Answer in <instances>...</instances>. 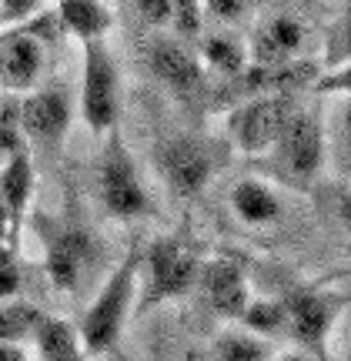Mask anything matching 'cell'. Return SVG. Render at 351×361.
Returning a JSON list of instances; mask_svg holds the SVG:
<instances>
[{
	"mask_svg": "<svg viewBox=\"0 0 351 361\" xmlns=\"http://www.w3.org/2000/svg\"><path fill=\"white\" fill-rule=\"evenodd\" d=\"M314 94H335V97H348L351 94V61L331 71H321L312 84Z\"/></svg>",
	"mask_w": 351,
	"mask_h": 361,
	"instance_id": "484cf974",
	"label": "cell"
},
{
	"mask_svg": "<svg viewBox=\"0 0 351 361\" xmlns=\"http://www.w3.org/2000/svg\"><path fill=\"white\" fill-rule=\"evenodd\" d=\"M34 345H37L40 361H91L80 345L78 328L64 318H54V314H44L37 335H34Z\"/></svg>",
	"mask_w": 351,
	"mask_h": 361,
	"instance_id": "d6986e66",
	"label": "cell"
},
{
	"mask_svg": "<svg viewBox=\"0 0 351 361\" xmlns=\"http://www.w3.org/2000/svg\"><path fill=\"white\" fill-rule=\"evenodd\" d=\"M91 361H130L128 355H121V351H107V355H101V358H91Z\"/></svg>",
	"mask_w": 351,
	"mask_h": 361,
	"instance_id": "e575fe53",
	"label": "cell"
},
{
	"mask_svg": "<svg viewBox=\"0 0 351 361\" xmlns=\"http://www.w3.org/2000/svg\"><path fill=\"white\" fill-rule=\"evenodd\" d=\"M301 44H304V27L295 17L281 13L254 30L251 57L254 64H288V61H298Z\"/></svg>",
	"mask_w": 351,
	"mask_h": 361,
	"instance_id": "2e32d148",
	"label": "cell"
},
{
	"mask_svg": "<svg viewBox=\"0 0 351 361\" xmlns=\"http://www.w3.org/2000/svg\"><path fill=\"white\" fill-rule=\"evenodd\" d=\"M57 13L40 17L37 24H13L0 30V87L27 94L44 74V44L54 34Z\"/></svg>",
	"mask_w": 351,
	"mask_h": 361,
	"instance_id": "9c48e42d",
	"label": "cell"
},
{
	"mask_svg": "<svg viewBox=\"0 0 351 361\" xmlns=\"http://www.w3.org/2000/svg\"><path fill=\"white\" fill-rule=\"evenodd\" d=\"M338 214H341V224H345V231L351 238V188H345L338 197Z\"/></svg>",
	"mask_w": 351,
	"mask_h": 361,
	"instance_id": "1f68e13d",
	"label": "cell"
},
{
	"mask_svg": "<svg viewBox=\"0 0 351 361\" xmlns=\"http://www.w3.org/2000/svg\"><path fill=\"white\" fill-rule=\"evenodd\" d=\"M274 361H318V358H312V355H304V351H288V355H278Z\"/></svg>",
	"mask_w": 351,
	"mask_h": 361,
	"instance_id": "836d02e7",
	"label": "cell"
},
{
	"mask_svg": "<svg viewBox=\"0 0 351 361\" xmlns=\"http://www.w3.org/2000/svg\"><path fill=\"white\" fill-rule=\"evenodd\" d=\"M234 324H241L247 331H254L261 338H278L285 335V308L281 298H251L247 308L241 311V318Z\"/></svg>",
	"mask_w": 351,
	"mask_h": 361,
	"instance_id": "7402d4cb",
	"label": "cell"
},
{
	"mask_svg": "<svg viewBox=\"0 0 351 361\" xmlns=\"http://www.w3.org/2000/svg\"><path fill=\"white\" fill-rule=\"evenodd\" d=\"M54 4H57V24L80 44L107 37V30L114 24L111 11L101 0H54Z\"/></svg>",
	"mask_w": 351,
	"mask_h": 361,
	"instance_id": "e0dca14e",
	"label": "cell"
},
{
	"mask_svg": "<svg viewBox=\"0 0 351 361\" xmlns=\"http://www.w3.org/2000/svg\"><path fill=\"white\" fill-rule=\"evenodd\" d=\"M171 27L178 40H197L204 34V7L201 0H171Z\"/></svg>",
	"mask_w": 351,
	"mask_h": 361,
	"instance_id": "603a6c76",
	"label": "cell"
},
{
	"mask_svg": "<svg viewBox=\"0 0 351 361\" xmlns=\"http://www.w3.org/2000/svg\"><path fill=\"white\" fill-rule=\"evenodd\" d=\"M40 0H0V24H27V17L37 11Z\"/></svg>",
	"mask_w": 351,
	"mask_h": 361,
	"instance_id": "83f0119b",
	"label": "cell"
},
{
	"mask_svg": "<svg viewBox=\"0 0 351 361\" xmlns=\"http://www.w3.org/2000/svg\"><path fill=\"white\" fill-rule=\"evenodd\" d=\"M134 7L151 27H171V0H134Z\"/></svg>",
	"mask_w": 351,
	"mask_h": 361,
	"instance_id": "f1b7e54d",
	"label": "cell"
},
{
	"mask_svg": "<svg viewBox=\"0 0 351 361\" xmlns=\"http://www.w3.org/2000/svg\"><path fill=\"white\" fill-rule=\"evenodd\" d=\"M208 361H274V348L268 345V338L231 324L211 341Z\"/></svg>",
	"mask_w": 351,
	"mask_h": 361,
	"instance_id": "ffe728a7",
	"label": "cell"
},
{
	"mask_svg": "<svg viewBox=\"0 0 351 361\" xmlns=\"http://www.w3.org/2000/svg\"><path fill=\"white\" fill-rule=\"evenodd\" d=\"M20 261H17V247L0 245V301H11L20 295Z\"/></svg>",
	"mask_w": 351,
	"mask_h": 361,
	"instance_id": "d4e9b609",
	"label": "cell"
},
{
	"mask_svg": "<svg viewBox=\"0 0 351 361\" xmlns=\"http://www.w3.org/2000/svg\"><path fill=\"white\" fill-rule=\"evenodd\" d=\"M295 111H298V101H295V94H285V90L281 94H254V97L238 101L228 114L231 147L251 157L268 154L271 144L288 128V121L295 117Z\"/></svg>",
	"mask_w": 351,
	"mask_h": 361,
	"instance_id": "52a82bcc",
	"label": "cell"
},
{
	"mask_svg": "<svg viewBox=\"0 0 351 361\" xmlns=\"http://www.w3.org/2000/svg\"><path fill=\"white\" fill-rule=\"evenodd\" d=\"M157 174L164 178L171 191L178 197H197L204 191L218 171V157L208 141L197 137H168L154 147Z\"/></svg>",
	"mask_w": 351,
	"mask_h": 361,
	"instance_id": "30bf717a",
	"label": "cell"
},
{
	"mask_svg": "<svg viewBox=\"0 0 351 361\" xmlns=\"http://www.w3.org/2000/svg\"><path fill=\"white\" fill-rule=\"evenodd\" d=\"M80 67V117L94 134H107L121 121V67L107 37L87 40Z\"/></svg>",
	"mask_w": 351,
	"mask_h": 361,
	"instance_id": "8992f818",
	"label": "cell"
},
{
	"mask_svg": "<svg viewBox=\"0 0 351 361\" xmlns=\"http://www.w3.org/2000/svg\"><path fill=\"white\" fill-rule=\"evenodd\" d=\"M0 361H30V358H27L24 345H11V341H0Z\"/></svg>",
	"mask_w": 351,
	"mask_h": 361,
	"instance_id": "4dcf8cb0",
	"label": "cell"
},
{
	"mask_svg": "<svg viewBox=\"0 0 351 361\" xmlns=\"http://www.w3.org/2000/svg\"><path fill=\"white\" fill-rule=\"evenodd\" d=\"M228 201H231V211L238 214V221L247 224V228H268L274 221H281V214H285V204H281L278 188L268 184L264 178L234 180Z\"/></svg>",
	"mask_w": 351,
	"mask_h": 361,
	"instance_id": "5bb4252c",
	"label": "cell"
},
{
	"mask_svg": "<svg viewBox=\"0 0 351 361\" xmlns=\"http://www.w3.org/2000/svg\"><path fill=\"white\" fill-rule=\"evenodd\" d=\"M197 61L204 71L218 74V78H238L251 64L247 47L234 34H224V30H211V34L197 37Z\"/></svg>",
	"mask_w": 351,
	"mask_h": 361,
	"instance_id": "ac0fdd59",
	"label": "cell"
},
{
	"mask_svg": "<svg viewBox=\"0 0 351 361\" xmlns=\"http://www.w3.org/2000/svg\"><path fill=\"white\" fill-rule=\"evenodd\" d=\"M197 284L204 291L208 308L224 318V322H238L241 311L251 301V288H247V271L238 258H204L197 271Z\"/></svg>",
	"mask_w": 351,
	"mask_h": 361,
	"instance_id": "7c38bea8",
	"label": "cell"
},
{
	"mask_svg": "<svg viewBox=\"0 0 351 361\" xmlns=\"http://www.w3.org/2000/svg\"><path fill=\"white\" fill-rule=\"evenodd\" d=\"M201 7H204L208 17L231 24V20H238V17L245 13V0H201Z\"/></svg>",
	"mask_w": 351,
	"mask_h": 361,
	"instance_id": "f546056e",
	"label": "cell"
},
{
	"mask_svg": "<svg viewBox=\"0 0 351 361\" xmlns=\"http://www.w3.org/2000/svg\"><path fill=\"white\" fill-rule=\"evenodd\" d=\"M40 322H44V311L37 305L20 301V298L0 301V341H11V345L34 341Z\"/></svg>",
	"mask_w": 351,
	"mask_h": 361,
	"instance_id": "44dd1931",
	"label": "cell"
},
{
	"mask_svg": "<svg viewBox=\"0 0 351 361\" xmlns=\"http://www.w3.org/2000/svg\"><path fill=\"white\" fill-rule=\"evenodd\" d=\"M348 61H351V11L331 27L321 64H325V71H331V67H341V64H348Z\"/></svg>",
	"mask_w": 351,
	"mask_h": 361,
	"instance_id": "cb8c5ba5",
	"label": "cell"
},
{
	"mask_svg": "<svg viewBox=\"0 0 351 361\" xmlns=\"http://www.w3.org/2000/svg\"><path fill=\"white\" fill-rule=\"evenodd\" d=\"M147 67L168 90L178 97H195L204 90V67L197 61L191 47H184V40L171 37H151L147 40Z\"/></svg>",
	"mask_w": 351,
	"mask_h": 361,
	"instance_id": "4fadbf2b",
	"label": "cell"
},
{
	"mask_svg": "<svg viewBox=\"0 0 351 361\" xmlns=\"http://www.w3.org/2000/svg\"><path fill=\"white\" fill-rule=\"evenodd\" d=\"M338 171L345 180H351V94L338 114Z\"/></svg>",
	"mask_w": 351,
	"mask_h": 361,
	"instance_id": "4316f807",
	"label": "cell"
},
{
	"mask_svg": "<svg viewBox=\"0 0 351 361\" xmlns=\"http://www.w3.org/2000/svg\"><path fill=\"white\" fill-rule=\"evenodd\" d=\"M40 241H44V268L57 291H80V284L91 278L97 245L87 228L74 221H40Z\"/></svg>",
	"mask_w": 351,
	"mask_h": 361,
	"instance_id": "ba28073f",
	"label": "cell"
},
{
	"mask_svg": "<svg viewBox=\"0 0 351 361\" xmlns=\"http://www.w3.org/2000/svg\"><path fill=\"white\" fill-rule=\"evenodd\" d=\"M0 245H13V234H11V214H7V207L0 201ZM17 247V245H13Z\"/></svg>",
	"mask_w": 351,
	"mask_h": 361,
	"instance_id": "d6a6232c",
	"label": "cell"
},
{
	"mask_svg": "<svg viewBox=\"0 0 351 361\" xmlns=\"http://www.w3.org/2000/svg\"><path fill=\"white\" fill-rule=\"evenodd\" d=\"M30 194H34V161L30 151L20 147L11 157H4V168H0V201L11 214V234L13 245H17V234L20 224L27 218V207H30Z\"/></svg>",
	"mask_w": 351,
	"mask_h": 361,
	"instance_id": "9a60e30c",
	"label": "cell"
},
{
	"mask_svg": "<svg viewBox=\"0 0 351 361\" xmlns=\"http://www.w3.org/2000/svg\"><path fill=\"white\" fill-rule=\"evenodd\" d=\"M351 305V295L338 288H318L301 284L281 295L285 308V338L298 351L312 355L318 361H328V338L335 331L338 318Z\"/></svg>",
	"mask_w": 351,
	"mask_h": 361,
	"instance_id": "277c9868",
	"label": "cell"
},
{
	"mask_svg": "<svg viewBox=\"0 0 351 361\" xmlns=\"http://www.w3.org/2000/svg\"><path fill=\"white\" fill-rule=\"evenodd\" d=\"M201 247L191 234L174 231L161 234L154 241L141 247V278H137V301L134 311L157 308L164 301H178L197 284V271H201Z\"/></svg>",
	"mask_w": 351,
	"mask_h": 361,
	"instance_id": "7a4b0ae2",
	"label": "cell"
},
{
	"mask_svg": "<svg viewBox=\"0 0 351 361\" xmlns=\"http://www.w3.org/2000/svg\"><path fill=\"white\" fill-rule=\"evenodd\" d=\"M328 161V137L325 124L314 111H295L281 130V137L271 144L268 154L258 157V168L274 180L295 191H312L314 180L321 178Z\"/></svg>",
	"mask_w": 351,
	"mask_h": 361,
	"instance_id": "3957f363",
	"label": "cell"
},
{
	"mask_svg": "<svg viewBox=\"0 0 351 361\" xmlns=\"http://www.w3.org/2000/svg\"><path fill=\"white\" fill-rule=\"evenodd\" d=\"M97 197L107 214L117 221H137L154 214L137 161L117 128L104 134V151H101V164H97Z\"/></svg>",
	"mask_w": 351,
	"mask_h": 361,
	"instance_id": "5b68a950",
	"label": "cell"
},
{
	"mask_svg": "<svg viewBox=\"0 0 351 361\" xmlns=\"http://www.w3.org/2000/svg\"><path fill=\"white\" fill-rule=\"evenodd\" d=\"M141 247L144 241L134 238L128 255L117 261L104 284L97 288L94 301L84 308L78 328V338L87 358H101L107 351L117 348V341L124 335V324L134 314V301H137V278H141Z\"/></svg>",
	"mask_w": 351,
	"mask_h": 361,
	"instance_id": "6da1fadb",
	"label": "cell"
},
{
	"mask_svg": "<svg viewBox=\"0 0 351 361\" xmlns=\"http://www.w3.org/2000/svg\"><path fill=\"white\" fill-rule=\"evenodd\" d=\"M70 97L61 87H40L27 90L24 101L17 104V124L24 141L37 144V147H57L67 137L70 128Z\"/></svg>",
	"mask_w": 351,
	"mask_h": 361,
	"instance_id": "8fae6325",
	"label": "cell"
}]
</instances>
